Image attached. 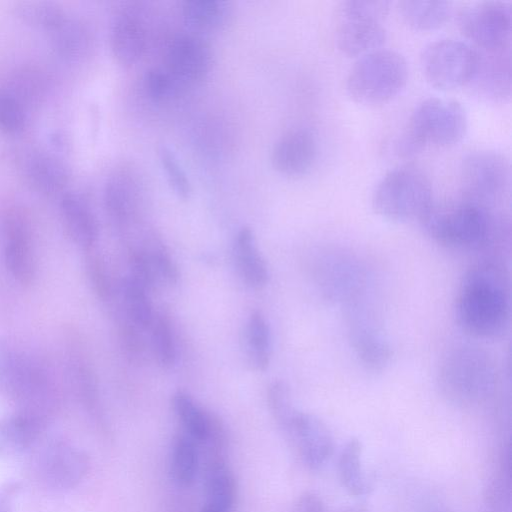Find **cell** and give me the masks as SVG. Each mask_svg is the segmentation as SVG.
<instances>
[{
  "mask_svg": "<svg viewBox=\"0 0 512 512\" xmlns=\"http://www.w3.org/2000/svg\"><path fill=\"white\" fill-rule=\"evenodd\" d=\"M509 297L501 273L491 264L472 267L463 277L456 298V316L469 335L491 339L506 329Z\"/></svg>",
  "mask_w": 512,
  "mask_h": 512,
  "instance_id": "1",
  "label": "cell"
},
{
  "mask_svg": "<svg viewBox=\"0 0 512 512\" xmlns=\"http://www.w3.org/2000/svg\"><path fill=\"white\" fill-rule=\"evenodd\" d=\"M466 129V112L459 102L429 97L411 112L405 130L396 141V153L411 157L427 146L455 145L463 138Z\"/></svg>",
  "mask_w": 512,
  "mask_h": 512,
  "instance_id": "2",
  "label": "cell"
},
{
  "mask_svg": "<svg viewBox=\"0 0 512 512\" xmlns=\"http://www.w3.org/2000/svg\"><path fill=\"white\" fill-rule=\"evenodd\" d=\"M371 202L374 212L387 220L422 222L434 205L432 184L420 169L400 166L381 178Z\"/></svg>",
  "mask_w": 512,
  "mask_h": 512,
  "instance_id": "3",
  "label": "cell"
},
{
  "mask_svg": "<svg viewBox=\"0 0 512 512\" xmlns=\"http://www.w3.org/2000/svg\"><path fill=\"white\" fill-rule=\"evenodd\" d=\"M407 78L405 58L396 51L380 48L357 58L348 72L346 89L354 101L376 106L396 97Z\"/></svg>",
  "mask_w": 512,
  "mask_h": 512,
  "instance_id": "4",
  "label": "cell"
},
{
  "mask_svg": "<svg viewBox=\"0 0 512 512\" xmlns=\"http://www.w3.org/2000/svg\"><path fill=\"white\" fill-rule=\"evenodd\" d=\"M421 224L438 244L471 249L479 248L489 240L495 218L490 208L462 200L445 207L433 205Z\"/></svg>",
  "mask_w": 512,
  "mask_h": 512,
  "instance_id": "5",
  "label": "cell"
},
{
  "mask_svg": "<svg viewBox=\"0 0 512 512\" xmlns=\"http://www.w3.org/2000/svg\"><path fill=\"white\" fill-rule=\"evenodd\" d=\"M388 11L387 1H342L336 12L335 38L339 50L349 57L359 58L382 48Z\"/></svg>",
  "mask_w": 512,
  "mask_h": 512,
  "instance_id": "6",
  "label": "cell"
},
{
  "mask_svg": "<svg viewBox=\"0 0 512 512\" xmlns=\"http://www.w3.org/2000/svg\"><path fill=\"white\" fill-rule=\"evenodd\" d=\"M444 394L462 405L478 404L493 392L495 372L487 355L472 347L451 352L440 371Z\"/></svg>",
  "mask_w": 512,
  "mask_h": 512,
  "instance_id": "7",
  "label": "cell"
},
{
  "mask_svg": "<svg viewBox=\"0 0 512 512\" xmlns=\"http://www.w3.org/2000/svg\"><path fill=\"white\" fill-rule=\"evenodd\" d=\"M510 163L494 150H478L462 161L460 184L463 200L490 208L510 190Z\"/></svg>",
  "mask_w": 512,
  "mask_h": 512,
  "instance_id": "8",
  "label": "cell"
},
{
  "mask_svg": "<svg viewBox=\"0 0 512 512\" xmlns=\"http://www.w3.org/2000/svg\"><path fill=\"white\" fill-rule=\"evenodd\" d=\"M426 80L442 90L467 86L477 62V50L468 43L442 38L429 43L420 58Z\"/></svg>",
  "mask_w": 512,
  "mask_h": 512,
  "instance_id": "9",
  "label": "cell"
},
{
  "mask_svg": "<svg viewBox=\"0 0 512 512\" xmlns=\"http://www.w3.org/2000/svg\"><path fill=\"white\" fill-rule=\"evenodd\" d=\"M457 24L477 49L510 48L511 6L507 2L482 1L467 5L458 12Z\"/></svg>",
  "mask_w": 512,
  "mask_h": 512,
  "instance_id": "10",
  "label": "cell"
},
{
  "mask_svg": "<svg viewBox=\"0 0 512 512\" xmlns=\"http://www.w3.org/2000/svg\"><path fill=\"white\" fill-rule=\"evenodd\" d=\"M0 390L16 401L29 404L26 409L40 411L35 404L51 393V382L34 361L0 341Z\"/></svg>",
  "mask_w": 512,
  "mask_h": 512,
  "instance_id": "11",
  "label": "cell"
},
{
  "mask_svg": "<svg viewBox=\"0 0 512 512\" xmlns=\"http://www.w3.org/2000/svg\"><path fill=\"white\" fill-rule=\"evenodd\" d=\"M89 468L88 454L83 449L63 440L46 445L35 461L38 480L54 490L76 487L85 478Z\"/></svg>",
  "mask_w": 512,
  "mask_h": 512,
  "instance_id": "12",
  "label": "cell"
},
{
  "mask_svg": "<svg viewBox=\"0 0 512 512\" xmlns=\"http://www.w3.org/2000/svg\"><path fill=\"white\" fill-rule=\"evenodd\" d=\"M280 429L307 468L321 469L331 458L334 451L332 434L315 415L295 409Z\"/></svg>",
  "mask_w": 512,
  "mask_h": 512,
  "instance_id": "13",
  "label": "cell"
},
{
  "mask_svg": "<svg viewBox=\"0 0 512 512\" xmlns=\"http://www.w3.org/2000/svg\"><path fill=\"white\" fill-rule=\"evenodd\" d=\"M13 162L24 182L45 196H61L67 190L69 172L54 153L37 146H24L14 152Z\"/></svg>",
  "mask_w": 512,
  "mask_h": 512,
  "instance_id": "14",
  "label": "cell"
},
{
  "mask_svg": "<svg viewBox=\"0 0 512 512\" xmlns=\"http://www.w3.org/2000/svg\"><path fill=\"white\" fill-rule=\"evenodd\" d=\"M212 64L211 47L199 35L178 34L166 46L163 66L184 88L205 80Z\"/></svg>",
  "mask_w": 512,
  "mask_h": 512,
  "instance_id": "15",
  "label": "cell"
},
{
  "mask_svg": "<svg viewBox=\"0 0 512 512\" xmlns=\"http://www.w3.org/2000/svg\"><path fill=\"white\" fill-rule=\"evenodd\" d=\"M348 302V333L356 355L370 369L383 368L391 352L373 312L355 295Z\"/></svg>",
  "mask_w": 512,
  "mask_h": 512,
  "instance_id": "16",
  "label": "cell"
},
{
  "mask_svg": "<svg viewBox=\"0 0 512 512\" xmlns=\"http://www.w3.org/2000/svg\"><path fill=\"white\" fill-rule=\"evenodd\" d=\"M144 182L139 172L128 164L114 168L104 185L105 211L119 229L128 227L142 204Z\"/></svg>",
  "mask_w": 512,
  "mask_h": 512,
  "instance_id": "17",
  "label": "cell"
},
{
  "mask_svg": "<svg viewBox=\"0 0 512 512\" xmlns=\"http://www.w3.org/2000/svg\"><path fill=\"white\" fill-rule=\"evenodd\" d=\"M474 73L467 84L474 94L491 102H503L511 94V53L477 49Z\"/></svg>",
  "mask_w": 512,
  "mask_h": 512,
  "instance_id": "18",
  "label": "cell"
},
{
  "mask_svg": "<svg viewBox=\"0 0 512 512\" xmlns=\"http://www.w3.org/2000/svg\"><path fill=\"white\" fill-rule=\"evenodd\" d=\"M4 263L11 277L22 286L34 283L37 264L32 234L27 221L19 213H11L5 221Z\"/></svg>",
  "mask_w": 512,
  "mask_h": 512,
  "instance_id": "19",
  "label": "cell"
},
{
  "mask_svg": "<svg viewBox=\"0 0 512 512\" xmlns=\"http://www.w3.org/2000/svg\"><path fill=\"white\" fill-rule=\"evenodd\" d=\"M317 141L306 129H293L284 133L271 151L273 168L286 176H301L314 165L317 158Z\"/></svg>",
  "mask_w": 512,
  "mask_h": 512,
  "instance_id": "20",
  "label": "cell"
},
{
  "mask_svg": "<svg viewBox=\"0 0 512 512\" xmlns=\"http://www.w3.org/2000/svg\"><path fill=\"white\" fill-rule=\"evenodd\" d=\"M59 210L67 236L85 252L94 249L99 227L88 203L80 195L66 191L60 196Z\"/></svg>",
  "mask_w": 512,
  "mask_h": 512,
  "instance_id": "21",
  "label": "cell"
},
{
  "mask_svg": "<svg viewBox=\"0 0 512 512\" xmlns=\"http://www.w3.org/2000/svg\"><path fill=\"white\" fill-rule=\"evenodd\" d=\"M109 43L117 63L124 67L134 65L142 58L147 47L143 22L131 13L119 14L111 25Z\"/></svg>",
  "mask_w": 512,
  "mask_h": 512,
  "instance_id": "22",
  "label": "cell"
},
{
  "mask_svg": "<svg viewBox=\"0 0 512 512\" xmlns=\"http://www.w3.org/2000/svg\"><path fill=\"white\" fill-rule=\"evenodd\" d=\"M46 428L40 411L22 408L0 419V455L33 446Z\"/></svg>",
  "mask_w": 512,
  "mask_h": 512,
  "instance_id": "23",
  "label": "cell"
},
{
  "mask_svg": "<svg viewBox=\"0 0 512 512\" xmlns=\"http://www.w3.org/2000/svg\"><path fill=\"white\" fill-rule=\"evenodd\" d=\"M203 480L205 505L219 512H231L237 498V483L224 455L207 457Z\"/></svg>",
  "mask_w": 512,
  "mask_h": 512,
  "instance_id": "24",
  "label": "cell"
},
{
  "mask_svg": "<svg viewBox=\"0 0 512 512\" xmlns=\"http://www.w3.org/2000/svg\"><path fill=\"white\" fill-rule=\"evenodd\" d=\"M234 252L239 272L244 281L253 288L263 287L268 279V271L250 227L243 226L238 230Z\"/></svg>",
  "mask_w": 512,
  "mask_h": 512,
  "instance_id": "25",
  "label": "cell"
},
{
  "mask_svg": "<svg viewBox=\"0 0 512 512\" xmlns=\"http://www.w3.org/2000/svg\"><path fill=\"white\" fill-rule=\"evenodd\" d=\"M403 21L416 30H433L444 25L452 14L447 1L405 0L398 3Z\"/></svg>",
  "mask_w": 512,
  "mask_h": 512,
  "instance_id": "26",
  "label": "cell"
},
{
  "mask_svg": "<svg viewBox=\"0 0 512 512\" xmlns=\"http://www.w3.org/2000/svg\"><path fill=\"white\" fill-rule=\"evenodd\" d=\"M181 13L191 29L213 31L225 25L230 7L223 0H186L182 3Z\"/></svg>",
  "mask_w": 512,
  "mask_h": 512,
  "instance_id": "27",
  "label": "cell"
},
{
  "mask_svg": "<svg viewBox=\"0 0 512 512\" xmlns=\"http://www.w3.org/2000/svg\"><path fill=\"white\" fill-rule=\"evenodd\" d=\"M362 444L351 438L342 448L338 458V476L343 488L353 496L368 492L370 486L362 465Z\"/></svg>",
  "mask_w": 512,
  "mask_h": 512,
  "instance_id": "28",
  "label": "cell"
},
{
  "mask_svg": "<svg viewBox=\"0 0 512 512\" xmlns=\"http://www.w3.org/2000/svg\"><path fill=\"white\" fill-rule=\"evenodd\" d=\"M199 444L184 432L174 436L170 454V471L174 481L189 487L195 480L199 466Z\"/></svg>",
  "mask_w": 512,
  "mask_h": 512,
  "instance_id": "29",
  "label": "cell"
},
{
  "mask_svg": "<svg viewBox=\"0 0 512 512\" xmlns=\"http://www.w3.org/2000/svg\"><path fill=\"white\" fill-rule=\"evenodd\" d=\"M172 406L182 426V432L203 444L209 433L210 411L203 409L185 391L178 390L173 394Z\"/></svg>",
  "mask_w": 512,
  "mask_h": 512,
  "instance_id": "30",
  "label": "cell"
},
{
  "mask_svg": "<svg viewBox=\"0 0 512 512\" xmlns=\"http://www.w3.org/2000/svg\"><path fill=\"white\" fill-rule=\"evenodd\" d=\"M510 444L504 443L499 452L497 473L488 482L484 500L489 512H512Z\"/></svg>",
  "mask_w": 512,
  "mask_h": 512,
  "instance_id": "31",
  "label": "cell"
},
{
  "mask_svg": "<svg viewBox=\"0 0 512 512\" xmlns=\"http://www.w3.org/2000/svg\"><path fill=\"white\" fill-rule=\"evenodd\" d=\"M246 341L250 363L255 369L265 371L270 363V332L264 316L258 310L249 316Z\"/></svg>",
  "mask_w": 512,
  "mask_h": 512,
  "instance_id": "32",
  "label": "cell"
},
{
  "mask_svg": "<svg viewBox=\"0 0 512 512\" xmlns=\"http://www.w3.org/2000/svg\"><path fill=\"white\" fill-rule=\"evenodd\" d=\"M122 289L128 319L143 329L152 326L154 315L148 291L130 277L125 279Z\"/></svg>",
  "mask_w": 512,
  "mask_h": 512,
  "instance_id": "33",
  "label": "cell"
},
{
  "mask_svg": "<svg viewBox=\"0 0 512 512\" xmlns=\"http://www.w3.org/2000/svg\"><path fill=\"white\" fill-rule=\"evenodd\" d=\"M143 88L146 95L157 103L172 101L185 89L164 66L146 71Z\"/></svg>",
  "mask_w": 512,
  "mask_h": 512,
  "instance_id": "34",
  "label": "cell"
},
{
  "mask_svg": "<svg viewBox=\"0 0 512 512\" xmlns=\"http://www.w3.org/2000/svg\"><path fill=\"white\" fill-rule=\"evenodd\" d=\"M152 342L155 356L163 368H170L176 357L171 321L166 313H160L152 323Z\"/></svg>",
  "mask_w": 512,
  "mask_h": 512,
  "instance_id": "35",
  "label": "cell"
},
{
  "mask_svg": "<svg viewBox=\"0 0 512 512\" xmlns=\"http://www.w3.org/2000/svg\"><path fill=\"white\" fill-rule=\"evenodd\" d=\"M46 80L38 71L28 70L15 74L11 85L6 89L14 95L25 107L36 103L43 96Z\"/></svg>",
  "mask_w": 512,
  "mask_h": 512,
  "instance_id": "36",
  "label": "cell"
},
{
  "mask_svg": "<svg viewBox=\"0 0 512 512\" xmlns=\"http://www.w3.org/2000/svg\"><path fill=\"white\" fill-rule=\"evenodd\" d=\"M157 154L170 188L179 198L188 199L192 193V186L176 155L165 145L158 147Z\"/></svg>",
  "mask_w": 512,
  "mask_h": 512,
  "instance_id": "37",
  "label": "cell"
},
{
  "mask_svg": "<svg viewBox=\"0 0 512 512\" xmlns=\"http://www.w3.org/2000/svg\"><path fill=\"white\" fill-rule=\"evenodd\" d=\"M26 124V107L7 90H0V130L19 133Z\"/></svg>",
  "mask_w": 512,
  "mask_h": 512,
  "instance_id": "38",
  "label": "cell"
},
{
  "mask_svg": "<svg viewBox=\"0 0 512 512\" xmlns=\"http://www.w3.org/2000/svg\"><path fill=\"white\" fill-rule=\"evenodd\" d=\"M74 363V373L80 397L87 409L96 411L99 404L96 375L89 363L80 356L74 359Z\"/></svg>",
  "mask_w": 512,
  "mask_h": 512,
  "instance_id": "39",
  "label": "cell"
},
{
  "mask_svg": "<svg viewBox=\"0 0 512 512\" xmlns=\"http://www.w3.org/2000/svg\"><path fill=\"white\" fill-rule=\"evenodd\" d=\"M156 277L170 285L179 280V270L167 247L161 240L154 238L147 251Z\"/></svg>",
  "mask_w": 512,
  "mask_h": 512,
  "instance_id": "40",
  "label": "cell"
},
{
  "mask_svg": "<svg viewBox=\"0 0 512 512\" xmlns=\"http://www.w3.org/2000/svg\"><path fill=\"white\" fill-rule=\"evenodd\" d=\"M267 403L269 410L279 427L285 423L296 409L293 406L287 385L278 380L272 382L267 389Z\"/></svg>",
  "mask_w": 512,
  "mask_h": 512,
  "instance_id": "41",
  "label": "cell"
},
{
  "mask_svg": "<svg viewBox=\"0 0 512 512\" xmlns=\"http://www.w3.org/2000/svg\"><path fill=\"white\" fill-rule=\"evenodd\" d=\"M128 262L131 270L130 278L147 291L152 289L156 281V275L147 251L134 247L130 248Z\"/></svg>",
  "mask_w": 512,
  "mask_h": 512,
  "instance_id": "42",
  "label": "cell"
},
{
  "mask_svg": "<svg viewBox=\"0 0 512 512\" xmlns=\"http://www.w3.org/2000/svg\"><path fill=\"white\" fill-rule=\"evenodd\" d=\"M86 271L95 294L103 301L110 298L111 284L101 257L94 249L86 252Z\"/></svg>",
  "mask_w": 512,
  "mask_h": 512,
  "instance_id": "43",
  "label": "cell"
},
{
  "mask_svg": "<svg viewBox=\"0 0 512 512\" xmlns=\"http://www.w3.org/2000/svg\"><path fill=\"white\" fill-rule=\"evenodd\" d=\"M131 320H125L119 325V336L125 350L134 357H138L144 350V342Z\"/></svg>",
  "mask_w": 512,
  "mask_h": 512,
  "instance_id": "44",
  "label": "cell"
},
{
  "mask_svg": "<svg viewBox=\"0 0 512 512\" xmlns=\"http://www.w3.org/2000/svg\"><path fill=\"white\" fill-rule=\"evenodd\" d=\"M21 489L17 481H10L0 486V512H12L13 502Z\"/></svg>",
  "mask_w": 512,
  "mask_h": 512,
  "instance_id": "45",
  "label": "cell"
},
{
  "mask_svg": "<svg viewBox=\"0 0 512 512\" xmlns=\"http://www.w3.org/2000/svg\"><path fill=\"white\" fill-rule=\"evenodd\" d=\"M296 512H325V507L318 495L313 492H304L297 500Z\"/></svg>",
  "mask_w": 512,
  "mask_h": 512,
  "instance_id": "46",
  "label": "cell"
},
{
  "mask_svg": "<svg viewBox=\"0 0 512 512\" xmlns=\"http://www.w3.org/2000/svg\"><path fill=\"white\" fill-rule=\"evenodd\" d=\"M200 512H219V511H217V510H215V509H212V508H210V507H208V506H206V505H205V506L200 510Z\"/></svg>",
  "mask_w": 512,
  "mask_h": 512,
  "instance_id": "47",
  "label": "cell"
},
{
  "mask_svg": "<svg viewBox=\"0 0 512 512\" xmlns=\"http://www.w3.org/2000/svg\"><path fill=\"white\" fill-rule=\"evenodd\" d=\"M345 512H348V511H345Z\"/></svg>",
  "mask_w": 512,
  "mask_h": 512,
  "instance_id": "48",
  "label": "cell"
}]
</instances>
